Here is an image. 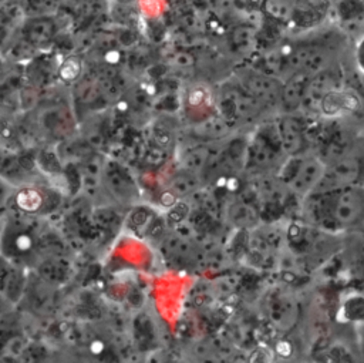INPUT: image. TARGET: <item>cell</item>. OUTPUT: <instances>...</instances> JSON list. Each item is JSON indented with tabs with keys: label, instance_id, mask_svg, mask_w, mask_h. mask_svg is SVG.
<instances>
[{
	"label": "cell",
	"instance_id": "4",
	"mask_svg": "<svg viewBox=\"0 0 364 363\" xmlns=\"http://www.w3.org/2000/svg\"><path fill=\"white\" fill-rule=\"evenodd\" d=\"M311 77L313 75L301 71L293 73V75L282 87L280 98L284 107L296 108L303 102Z\"/></svg>",
	"mask_w": 364,
	"mask_h": 363
},
{
	"label": "cell",
	"instance_id": "3",
	"mask_svg": "<svg viewBox=\"0 0 364 363\" xmlns=\"http://www.w3.org/2000/svg\"><path fill=\"white\" fill-rule=\"evenodd\" d=\"M360 165L355 158H343L337 161L328 171H324L323 178L314 191L321 192H333L346 186H351L357 179Z\"/></svg>",
	"mask_w": 364,
	"mask_h": 363
},
{
	"label": "cell",
	"instance_id": "1",
	"mask_svg": "<svg viewBox=\"0 0 364 363\" xmlns=\"http://www.w3.org/2000/svg\"><path fill=\"white\" fill-rule=\"evenodd\" d=\"M314 214L321 222L348 228L364 221V189L346 186L333 192L317 194Z\"/></svg>",
	"mask_w": 364,
	"mask_h": 363
},
{
	"label": "cell",
	"instance_id": "7",
	"mask_svg": "<svg viewBox=\"0 0 364 363\" xmlns=\"http://www.w3.org/2000/svg\"><path fill=\"white\" fill-rule=\"evenodd\" d=\"M363 225H364V221H363Z\"/></svg>",
	"mask_w": 364,
	"mask_h": 363
},
{
	"label": "cell",
	"instance_id": "6",
	"mask_svg": "<svg viewBox=\"0 0 364 363\" xmlns=\"http://www.w3.org/2000/svg\"><path fill=\"white\" fill-rule=\"evenodd\" d=\"M11 196V186L9 185V182L0 175V209L6 206V204L9 202Z\"/></svg>",
	"mask_w": 364,
	"mask_h": 363
},
{
	"label": "cell",
	"instance_id": "5",
	"mask_svg": "<svg viewBox=\"0 0 364 363\" xmlns=\"http://www.w3.org/2000/svg\"><path fill=\"white\" fill-rule=\"evenodd\" d=\"M279 137L282 148L289 154H297L301 151L304 138L301 125L291 117H286L282 120L279 127Z\"/></svg>",
	"mask_w": 364,
	"mask_h": 363
},
{
	"label": "cell",
	"instance_id": "2",
	"mask_svg": "<svg viewBox=\"0 0 364 363\" xmlns=\"http://www.w3.org/2000/svg\"><path fill=\"white\" fill-rule=\"evenodd\" d=\"M286 168L290 169V172L283 175V181L299 194L314 191L326 171L320 159L313 157L296 158Z\"/></svg>",
	"mask_w": 364,
	"mask_h": 363
}]
</instances>
